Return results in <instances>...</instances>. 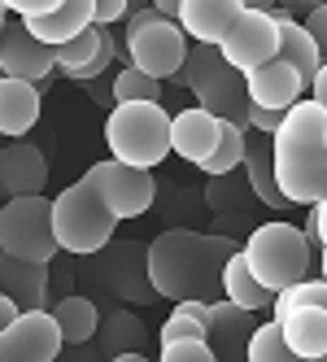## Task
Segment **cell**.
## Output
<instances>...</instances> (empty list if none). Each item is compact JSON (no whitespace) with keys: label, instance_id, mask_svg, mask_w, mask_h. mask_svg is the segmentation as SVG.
I'll return each instance as SVG.
<instances>
[{"label":"cell","instance_id":"cell-1","mask_svg":"<svg viewBox=\"0 0 327 362\" xmlns=\"http://www.w3.org/2000/svg\"><path fill=\"white\" fill-rule=\"evenodd\" d=\"M240 245L232 236H201L188 227H170L148 245V279L166 301H214L222 293V267Z\"/></svg>","mask_w":327,"mask_h":362},{"label":"cell","instance_id":"cell-2","mask_svg":"<svg viewBox=\"0 0 327 362\" xmlns=\"http://www.w3.org/2000/svg\"><path fill=\"white\" fill-rule=\"evenodd\" d=\"M275 179L292 205H314L327 192V110L319 100H297L270 136Z\"/></svg>","mask_w":327,"mask_h":362},{"label":"cell","instance_id":"cell-3","mask_svg":"<svg viewBox=\"0 0 327 362\" xmlns=\"http://www.w3.org/2000/svg\"><path fill=\"white\" fill-rule=\"evenodd\" d=\"M122 218L109 210V201L96 192V184L83 175L70 188L53 197V227H57V245L61 253L74 257H92L96 249H105L114 240V227Z\"/></svg>","mask_w":327,"mask_h":362},{"label":"cell","instance_id":"cell-4","mask_svg":"<svg viewBox=\"0 0 327 362\" xmlns=\"http://www.w3.org/2000/svg\"><path fill=\"white\" fill-rule=\"evenodd\" d=\"M170 118L174 114L162 110V100H118L105 118L109 158L153 170L170 158Z\"/></svg>","mask_w":327,"mask_h":362},{"label":"cell","instance_id":"cell-5","mask_svg":"<svg viewBox=\"0 0 327 362\" xmlns=\"http://www.w3.org/2000/svg\"><path fill=\"white\" fill-rule=\"evenodd\" d=\"M244 257H249V267H254V275L266 284V288L280 293L284 284H297V279L310 275L319 249L306 236V227H297V223H262V227L249 231Z\"/></svg>","mask_w":327,"mask_h":362},{"label":"cell","instance_id":"cell-6","mask_svg":"<svg viewBox=\"0 0 327 362\" xmlns=\"http://www.w3.org/2000/svg\"><path fill=\"white\" fill-rule=\"evenodd\" d=\"M192 35L179 27V18L162 13L157 5H144L127 18V62L148 70L153 79H174L188 62Z\"/></svg>","mask_w":327,"mask_h":362},{"label":"cell","instance_id":"cell-7","mask_svg":"<svg viewBox=\"0 0 327 362\" xmlns=\"http://www.w3.org/2000/svg\"><path fill=\"white\" fill-rule=\"evenodd\" d=\"M0 249L18 257H35V262H53L61 253L53 227V201L44 192L9 197L5 210H0Z\"/></svg>","mask_w":327,"mask_h":362},{"label":"cell","instance_id":"cell-8","mask_svg":"<svg viewBox=\"0 0 327 362\" xmlns=\"http://www.w3.org/2000/svg\"><path fill=\"white\" fill-rule=\"evenodd\" d=\"M174 305H184L192 310V315L206 323V341L214 349V358L222 362H236V358H249V341H254V332H258V319H254V310L232 301V297H214V301H174Z\"/></svg>","mask_w":327,"mask_h":362},{"label":"cell","instance_id":"cell-9","mask_svg":"<svg viewBox=\"0 0 327 362\" xmlns=\"http://www.w3.org/2000/svg\"><path fill=\"white\" fill-rule=\"evenodd\" d=\"M88 179L96 184V192L109 201V210L118 218H140L148 205H153V197H157L153 170H148V166H131V162H122V158L96 162L88 170Z\"/></svg>","mask_w":327,"mask_h":362},{"label":"cell","instance_id":"cell-10","mask_svg":"<svg viewBox=\"0 0 327 362\" xmlns=\"http://www.w3.org/2000/svg\"><path fill=\"white\" fill-rule=\"evenodd\" d=\"M66 349V336L53 310H22L0 332V362H53Z\"/></svg>","mask_w":327,"mask_h":362},{"label":"cell","instance_id":"cell-11","mask_svg":"<svg viewBox=\"0 0 327 362\" xmlns=\"http://www.w3.org/2000/svg\"><path fill=\"white\" fill-rule=\"evenodd\" d=\"M218 48H222V57H227L236 70H244V74L258 70L270 57H280V18H275L270 9H244Z\"/></svg>","mask_w":327,"mask_h":362},{"label":"cell","instance_id":"cell-12","mask_svg":"<svg viewBox=\"0 0 327 362\" xmlns=\"http://www.w3.org/2000/svg\"><path fill=\"white\" fill-rule=\"evenodd\" d=\"M0 70L18 74V79H31L40 88H48V74L57 70L53 44H44L40 35L27 31V22H9L5 35H0Z\"/></svg>","mask_w":327,"mask_h":362},{"label":"cell","instance_id":"cell-13","mask_svg":"<svg viewBox=\"0 0 327 362\" xmlns=\"http://www.w3.org/2000/svg\"><path fill=\"white\" fill-rule=\"evenodd\" d=\"M96 257L105 262V288H114L118 297H127V301H153L157 288H153V279H148V249L140 245H105V249H96Z\"/></svg>","mask_w":327,"mask_h":362},{"label":"cell","instance_id":"cell-14","mask_svg":"<svg viewBox=\"0 0 327 362\" xmlns=\"http://www.w3.org/2000/svg\"><path fill=\"white\" fill-rule=\"evenodd\" d=\"M192 96H196V105H206L210 114L227 118V122H240L244 132H249V110H254V96H249L244 70H236L232 62H222Z\"/></svg>","mask_w":327,"mask_h":362},{"label":"cell","instance_id":"cell-15","mask_svg":"<svg viewBox=\"0 0 327 362\" xmlns=\"http://www.w3.org/2000/svg\"><path fill=\"white\" fill-rule=\"evenodd\" d=\"M222 122L227 118H218L210 114L206 105H192V110H179L170 118V153H179L184 162H206L210 153L218 148L222 140Z\"/></svg>","mask_w":327,"mask_h":362},{"label":"cell","instance_id":"cell-16","mask_svg":"<svg viewBox=\"0 0 327 362\" xmlns=\"http://www.w3.org/2000/svg\"><path fill=\"white\" fill-rule=\"evenodd\" d=\"M48 184V158L27 144V140H13V144H0V197H31V192H44Z\"/></svg>","mask_w":327,"mask_h":362},{"label":"cell","instance_id":"cell-17","mask_svg":"<svg viewBox=\"0 0 327 362\" xmlns=\"http://www.w3.org/2000/svg\"><path fill=\"white\" fill-rule=\"evenodd\" d=\"M249 83V96H254V105H266V110H292L301 96H306V79H301V70L288 62V57H270L266 66L249 70L244 74Z\"/></svg>","mask_w":327,"mask_h":362},{"label":"cell","instance_id":"cell-18","mask_svg":"<svg viewBox=\"0 0 327 362\" xmlns=\"http://www.w3.org/2000/svg\"><path fill=\"white\" fill-rule=\"evenodd\" d=\"M240 13L244 0H179V27L196 44H222Z\"/></svg>","mask_w":327,"mask_h":362},{"label":"cell","instance_id":"cell-19","mask_svg":"<svg viewBox=\"0 0 327 362\" xmlns=\"http://www.w3.org/2000/svg\"><path fill=\"white\" fill-rule=\"evenodd\" d=\"M0 288H5L22 310H48V262L18 257L0 249Z\"/></svg>","mask_w":327,"mask_h":362},{"label":"cell","instance_id":"cell-20","mask_svg":"<svg viewBox=\"0 0 327 362\" xmlns=\"http://www.w3.org/2000/svg\"><path fill=\"white\" fill-rule=\"evenodd\" d=\"M40 96L44 88L31 79H18V74H0V136H27L40 122Z\"/></svg>","mask_w":327,"mask_h":362},{"label":"cell","instance_id":"cell-21","mask_svg":"<svg viewBox=\"0 0 327 362\" xmlns=\"http://www.w3.org/2000/svg\"><path fill=\"white\" fill-rule=\"evenodd\" d=\"M22 22H27V31L40 35L44 44H66V40H74L79 31H88L92 22H96V0H61L57 9L31 13V18H22Z\"/></svg>","mask_w":327,"mask_h":362},{"label":"cell","instance_id":"cell-22","mask_svg":"<svg viewBox=\"0 0 327 362\" xmlns=\"http://www.w3.org/2000/svg\"><path fill=\"white\" fill-rule=\"evenodd\" d=\"M244 175H249V188L254 197L266 205V210H284L292 205L280 188V179H275V158H270V136L266 132H254V140L244 144Z\"/></svg>","mask_w":327,"mask_h":362},{"label":"cell","instance_id":"cell-23","mask_svg":"<svg viewBox=\"0 0 327 362\" xmlns=\"http://www.w3.org/2000/svg\"><path fill=\"white\" fill-rule=\"evenodd\" d=\"M280 323L297 358H327V305H297Z\"/></svg>","mask_w":327,"mask_h":362},{"label":"cell","instance_id":"cell-24","mask_svg":"<svg viewBox=\"0 0 327 362\" xmlns=\"http://www.w3.org/2000/svg\"><path fill=\"white\" fill-rule=\"evenodd\" d=\"M222 297L249 305L254 315H262V310L275 305V288H266V284L254 275V267H249V257H244V245L227 257V267H222Z\"/></svg>","mask_w":327,"mask_h":362},{"label":"cell","instance_id":"cell-25","mask_svg":"<svg viewBox=\"0 0 327 362\" xmlns=\"http://www.w3.org/2000/svg\"><path fill=\"white\" fill-rule=\"evenodd\" d=\"M53 315H57V323H61L66 349L96 341V327H100V310H96V301H92V297H74V293H70V297H61V301L53 305Z\"/></svg>","mask_w":327,"mask_h":362},{"label":"cell","instance_id":"cell-26","mask_svg":"<svg viewBox=\"0 0 327 362\" xmlns=\"http://www.w3.org/2000/svg\"><path fill=\"white\" fill-rule=\"evenodd\" d=\"M280 57H288L301 70V79L314 83V74L323 66V53H319V40L306 31V22H297V18L280 22Z\"/></svg>","mask_w":327,"mask_h":362},{"label":"cell","instance_id":"cell-27","mask_svg":"<svg viewBox=\"0 0 327 362\" xmlns=\"http://www.w3.org/2000/svg\"><path fill=\"white\" fill-rule=\"evenodd\" d=\"M96 336H100V354H105V358H131V354L144 349V327L127 315V310H118V315L100 319Z\"/></svg>","mask_w":327,"mask_h":362},{"label":"cell","instance_id":"cell-28","mask_svg":"<svg viewBox=\"0 0 327 362\" xmlns=\"http://www.w3.org/2000/svg\"><path fill=\"white\" fill-rule=\"evenodd\" d=\"M105 31H109V27H96V22H92V27H88V31H79L74 40H66V44H53L57 70L66 74V79H70L74 70H83V66H88V62L100 53V44H105Z\"/></svg>","mask_w":327,"mask_h":362},{"label":"cell","instance_id":"cell-29","mask_svg":"<svg viewBox=\"0 0 327 362\" xmlns=\"http://www.w3.org/2000/svg\"><path fill=\"white\" fill-rule=\"evenodd\" d=\"M244 144H249L244 127L240 122H222V140H218V148L210 153V158L201 162V170H206L210 179L214 175H227V170H240L244 166Z\"/></svg>","mask_w":327,"mask_h":362},{"label":"cell","instance_id":"cell-30","mask_svg":"<svg viewBox=\"0 0 327 362\" xmlns=\"http://www.w3.org/2000/svg\"><path fill=\"white\" fill-rule=\"evenodd\" d=\"M297 305H327V279L323 275H306V279H297V284H284V288L275 293L270 315L284 319L288 310H297Z\"/></svg>","mask_w":327,"mask_h":362},{"label":"cell","instance_id":"cell-31","mask_svg":"<svg viewBox=\"0 0 327 362\" xmlns=\"http://www.w3.org/2000/svg\"><path fill=\"white\" fill-rule=\"evenodd\" d=\"M292 345L284 336V323L270 319V323H258L254 341H249V362H292Z\"/></svg>","mask_w":327,"mask_h":362},{"label":"cell","instance_id":"cell-32","mask_svg":"<svg viewBox=\"0 0 327 362\" xmlns=\"http://www.w3.org/2000/svg\"><path fill=\"white\" fill-rule=\"evenodd\" d=\"M118 100H162V79H153L148 70L127 62L114 74V105Z\"/></svg>","mask_w":327,"mask_h":362},{"label":"cell","instance_id":"cell-33","mask_svg":"<svg viewBox=\"0 0 327 362\" xmlns=\"http://www.w3.org/2000/svg\"><path fill=\"white\" fill-rule=\"evenodd\" d=\"M222 62H227V57H222V48H218V44H192V48H188V62H184V70L174 74V79H179L188 92H196V88L206 83Z\"/></svg>","mask_w":327,"mask_h":362},{"label":"cell","instance_id":"cell-34","mask_svg":"<svg viewBox=\"0 0 327 362\" xmlns=\"http://www.w3.org/2000/svg\"><path fill=\"white\" fill-rule=\"evenodd\" d=\"M162 362H214V349L206 336H184V341L162 345Z\"/></svg>","mask_w":327,"mask_h":362},{"label":"cell","instance_id":"cell-35","mask_svg":"<svg viewBox=\"0 0 327 362\" xmlns=\"http://www.w3.org/2000/svg\"><path fill=\"white\" fill-rule=\"evenodd\" d=\"M184 336H206V323H201L192 310H184V305H174L170 310V319L162 323V345H170V341H184Z\"/></svg>","mask_w":327,"mask_h":362},{"label":"cell","instance_id":"cell-36","mask_svg":"<svg viewBox=\"0 0 327 362\" xmlns=\"http://www.w3.org/2000/svg\"><path fill=\"white\" fill-rule=\"evenodd\" d=\"M114 53H118V48H114V40H109V31H105V44H100V53H96V57H92V62H88L83 70H74V74H70V79H74V83H88V79H100V74H105V70H109V62H114Z\"/></svg>","mask_w":327,"mask_h":362},{"label":"cell","instance_id":"cell-37","mask_svg":"<svg viewBox=\"0 0 327 362\" xmlns=\"http://www.w3.org/2000/svg\"><path fill=\"white\" fill-rule=\"evenodd\" d=\"M306 31L319 40V53H323V62H327V0H319V5L306 9Z\"/></svg>","mask_w":327,"mask_h":362},{"label":"cell","instance_id":"cell-38","mask_svg":"<svg viewBox=\"0 0 327 362\" xmlns=\"http://www.w3.org/2000/svg\"><path fill=\"white\" fill-rule=\"evenodd\" d=\"M306 236L314 240V249L327 240V192H323V197L310 205V214H306Z\"/></svg>","mask_w":327,"mask_h":362},{"label":"cell","instance_id":"cell-39","mask_svg":"<svg viewBox=\"0 0 327 362\" xmlns=\"http://www.w3.org/2000/svg\"><path fill=\"white\" fill-rule=\"evenodd\" d=\"M284 114H288V110H266V105H254V110H249V132H266V136H275V127L284 122Z\"/></svg>","mask_w":327,"mask_h":362},{"label":"cell","instance_id":"cell-40","mask_svg":"<svg viewBox=\"0 0 327 362\" xmlns=\"http://www.w3.org/2000/svg\"><path fill=\"white\" fill-rule=\"evenodd\" d=\"M131 13V0H96V27H109Z\"/></svg>","mask_w":327,"mask_h":362},{"label":"cell","instance_id":"cell-41","mask_svg":"<svg viewBox=\"0 0 327 362\" xmlns=\"http://www.w3.org/2000/svg\"><path fill=\"white\" fill-rule=\"evenodd\" d=\"M61 0H5V9L18 13V18H31V13H48V9H57Z\"/></svg>","mask_w":327,"mask_h":362},{"label":"cell","instance_id":"cell-42","mask_svg":"<svg viewBox=\"0 0 327 362\" xmlns=\"http://www.w3.org/2000/svg\"><path fill=\"white\" fill-rule=\"evenodd\" d=\"M18 315H22V305H18V301L5 293V288H0V332H5V327L18 319Z\"/></svg>","mask_w":327,"mask_h":362},{"label":"cell","instance_id":"cell-43","mask_svg":"<svg viewBox=\"0 0 327 362\" xmlns=\"http://www.w3.org/2000/svg\"><path fill=\"white\" fill-rule=\"evenodd\" d=\"M88 92L100 100V105H109L114 100V79H105V74H100V79H88Z\"/></svg>","mask_w":327,"mask_h":362},{"label":"cell","instance_id":"cell-44","mask_svg":"<svg viewBox=\"0 0 327 362\" xmlns=\"http://www.w3.org/2000/svg\"><path fill=\"white\" fill-rule=\"evenodd\" d=\"M310 96L319 100V105L327 110V62L319 66V74H314V83H310Z\"/></svg>","mask_w":327,"mask_h":362},{"label":"cell","instance_id":"cell-45","mask_svg":"<svg viewBox=\"0 0 327 362\" xmlns=\"http://www.w3.org/2000/svg\"><path fill=\"white\" fill-rule=\"evenodd\" d=\"M153 5H157L162 13H170V18H179V0H153Z\"/></svg>","mask_w":327,"mask_h":362},{"label":"cell","instance_id":"cell-46","mask_svg":"<svg viewBox=\"0 0 327 362\" xmlns=\"http://www.w3.org/2000/svg\"><path fill=\"white\" fill-rule=\"evenodd\" d=\"M280 0H244V9H275Z\"/></svg>","mask_w":327,"mask_h":362},{"label":"cell","instance_id":"cell-47","mask_svg":"<svg viewBox=\"0 0 327 362\" xmlns=\"http://www.w3.org/2000/svg\"><path fill=\"white\" fill-rule=\"evenodd\" d=\"M144 5H153V0H131V13H136V9H144ZM131 13H127V18H131Z\"/></svg>","mask_w":327,"mask_h":362},{"label":"cell","instance_id":"cell-48","mask_svg":"<svg viewBox=\"0 0 327 362\" xmlns=\"http://www.w3.org/2000/svg\"><path fill=\"white\" fill-rule=\"evenodd\" d=\"M5 13H9V9H0V35H5V27H9V22H5Z\"/></svg>","mask_w":327,"mask_h":362},{"label":"cell","instance_id":"cell-49","mask_svg":"<svg viewBox=\"0 0 327 362\" xmlns=\"http://www.w3.org/2000/svg\"><path fill=\"white\" fill-rule=\"evenodd\" d=\"M292 5H319V0H292Z\"/></svg>","mask_w":327,"mask_h":362},{"label":"cell","instance_id":"cell-50","mask_svg":"<svg viewBox=\"0 0 327 362\" xmlns=\"http://www.w3.org/2000/svg\"><path fill=\"white\" fill-rule=\"evenodd\" d=\"M0 210H5V197H0Z\"/></svg>","mask_w":327,"mask_h":362},{"label":"cell","instance_id":"cell-51","mask_svg":"<svg viewBox=\"0 0 327 362\" xmlns=\"http://www.w3.org/2000/svg\"><path fill=\"white\" fill-rule=\"evenodd\" d=\"M0 9H5V0H0Z\"/></svg>","mask_w":327,"mask_h":362}]
</instances>
